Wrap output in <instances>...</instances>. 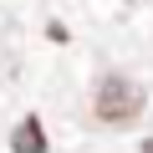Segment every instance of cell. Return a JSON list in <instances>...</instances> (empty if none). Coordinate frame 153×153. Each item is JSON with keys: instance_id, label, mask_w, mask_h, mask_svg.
<instances>
[{"instance_id": "cell-1", "label": "cell", "mask_w": 153, "mask_h": 153, "mask_svg": "<svg viewBox=\"0 0 153 153\" xmlns=\"http://www.w3.org/2000/svg\"><path fill=\"white\" fill-rule=\"evenodd\" d=\"M143 87L133 82V76H123V71H107L102 82H97V92H92V112H97V123H107V128H128V123H138L143 117Z\"/></svg>"}, {"instance_id": "cell-2", "label": "cell", "mask_w": 153, "mask_h": 153, "mask_svg": "<svg viewBox=\"0 0 153 153\" xmlns=\"http://www.w3.org/2000/svg\"><path fill=\"white\" fill-rule=\"evenodd\" d=\"M10 153H46V128L36 117H21L10 133Z\"/></svg>"}]
</instances>
